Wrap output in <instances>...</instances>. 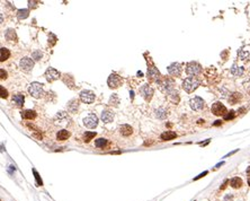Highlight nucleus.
Here are the masks:
<instances>
[{"label": "nucleus", "instance_id": "23", "mask_svg": "<svg viewBox=\"0 0 250 201\" xmlns=\"http://www.w3.org/2000/svg\"><path fill=\"white\" fill-rule=\"evenodd\" d=\"M13 102L17 105V106H23L24 105V102H25V97L23 94H16L14 97H13Z\"/></svg>", "mask_w": 250, "mask_h": 201}, {"label": "nucleus", "instance_id": "39", "mask_svg": "<svg viewBox=\"0 0 250 201\" xmlns=\"http://www.w3.org/2000/svg\"><path fill=\"white\" fill-rule=\"evenodd\" d=\"M233 200V196L232 194H227L224 197V201H232Z\"/></svg>", "mask_w": 250, "mask_h": 201}, {"label": "nucleus", "instance_id": "46", "mask_svg": "<svg viewBox=\"0 0 250 201\" xmlns=\"http://www.w3.org/2000/svg\"><path fill=\"white\" fill-rule=\"evenodd\" d=\"M248 185L250 186V177H248Z\"/></svg>", "mask_w": 250, "mask_h": 201}, {"label": "nucleus", "instance_id": "40", "mask_svg": "<svg viewBox=\"0 0 250 201\" xmlns=\"http://www.w3.org/2000/svg\"><path fill=\"white\" fill-rule=\"evenodd\" d=\"M0 73H1V79H6V78H7V73H6L3 69L0 70Z\"/></svg>", "mask_w": 250, "mask_h": 201}, {"label": "nucleus", "instance_id": "35", "mask_svg": "<svg viewBox=\"0 0 250 201\" xmlns=\"http://www.w3.org/2000/svg\"><path fill=\"white\" fill-rule=\"evenodd\" d=\"M33 173H34V175H35V180H36V183H37V185H43V182H42V180H41V177H39L38 173L36 172L35 169H33Z\"/></svg>", "mask_w": 250, "mask_h": 201}, {"label": "nucleus", "instance_id": "9", "mask_svg": "<svg viewBox=\"0 0 250 201\" xmlns=\"http://www.w3.org/2000/svg\"><path fill=\"white\" fill-rule=\"evenodd\" d=\"M95 98H96V96L91 91H82L80 93V99H81V102H84L86 104L92 103L95 101Z\"/></svg>", "mask_w": 250, "mask_h": 201}, {"label": "nucleus", "instance_id": "34", "mask_svg": "<svg viewBox=\"0 0 250 201\" xmlns=\"http://www.w3.org/2000/svg\"><path fill=\"white\" fill-rule=\"evenodd\" d=\"M234 116H235V112H234V111H230V112L227 113V115L224 116V120H227V121H228V120H232Z\"/></svg>", "mask_w": 250, "mask_h": 201}, {"label": "nucleus", "instance_id": "4", "mask_svg": "<svg viewBox=\"0 0 250 201\" xmlns=\"http://www.w3.org/2000/svg\"><path fill=\"white\" fill-rule=\"evenodd\" d=\"M186 73L189 76H197L202 73V66L195 61L188 62L186 66Z\"/></svg>", "mask_w": 250, "mask_h": 201}, {"label": "nucleus", "instance_id": "5", "mask_svg": "<svg viewBox=\"0 0 250 201\" xmlns=\"http://www.w3.org/2000/svg\"><path fill=\"white\" fill-rule=\"evenodd\" d=\"M211 111L216 116H225L227 112H228L227 108L221 102H215L214 104L212 105V108H211Z\"/></svg>", "mask_w": 250, "mask_h": 201}, {"label": "nucleus", "instance_id": "42", "mask_svg": "<svg viewBox=\"0 0 250 201\" xmlns=\"http://www.w3.org/2000/svg\"><path fill=\"white\" fill-rule=\"evenodd\" d=\"M228 183H229V181H228V180H225V181L223 182V184H222V186L220 188V190H221V191H222V190H224V189L227 188V185H228Z\"/></svg>", "mask_w": 250, "mask_h": 201}, {"label": "nucleus", "instance_id": "26", "mask_svg": "<svg viewBox=\"0 0 250 201\" xmlns=\"http://www.w3.org/2000/svg\"><path fill=\"white\" fill-rule=\"evenodd\" d=\"M68 110L70 111L71 113H76L78 110V101L77 99H71L69 103H68Z\"/></svg>", "mask_w": 250, "mask_h": 201}, {"label": "nucleus", "instance_id": "37", "mask_svg": "<svg viewBox=\"0 0 250 201\" xmlns=\"http://www.w3.org/2000/svg\"><path fill=\"white\" fill-rule=\"evenodd\" d=\"M0 91H1V98H7L8 97V91H7V89H5L3 86L0 87Z\"/></svg>", "mask_w": 250, "mask_h": 201}, {"label": "nucleus", "instance_id": "36", "mask_svg": "<svg viewBox=\"0 0 250 201\" xmlns=\"http://www.w3.org/2000/svg\"><path fill=\"white\" fill-rule=\"evenodd\" d=\"M32 56H33L35 60H39V59L42 58V52H41V51H34V52L32 53Z\"/></svg>", "mask_w": 250, "mask_h": 201}, {"label": "nucleus", "instance_id": "11", "mask_svg": "<svg viewBox=\"0 0 250 201\" xmlns=\"http://www.w3.org/2000/svg\"><path fill=\"white\" fill-rule=\"evenodd\" d=\"M60 76H61V73H59L56 69H54V68H49V69L45 71V78H46V80L50 81V83H52L54 80L59 79Z\"/></svg>", "mask_w": 250, "mask_h": 201}, {"label": "nucleus", "instance_id": "17", "mask_svg": "<svg viewBox=\"0 0 250 201\" xmlns=\"http://www.w3.org/2000/svg\"><path fill=\"white\" fill-rule=\"evenodd\" d=\"M176 137H177V134H176V132H174V131H166V132L161 133V136H160L161 140H163V141L172 140V139H175Z\"/></svg>", "mask_w": 250, "mask_h": 201}, {"label": "nucleus", "instance_id": "45", "mask_svg": "<svg viewBox=\"0 0 250 201\" xmlns=\"http://www.w3.org/2000/svg\"><path fill=\"white\" fill-rule=\"evenodd\" d=\"M224 164V163H223V162H222V163H220V164H217L216 165V166H215V167H220V166H221V165H223Z\"/></svg>", "mask_w": 250, "mask_h": 201}, {"label": "nucleus", "instance_id": "18", "mask_svg": "<svg viewBox=\"0 0 250 201\" xmlns=\"http://www.w3.org/2000/svg\"><path fill=\"white\" fill-rule=\"evenodd\" d=\"M70 136H71L70 131H68V130H60V131L56 133V139L63 141V140H67Z\"/></svg>", "mask_w": 250, "mask_h": 201}, {"label": "nucleus", "instance_id": "14", "mask_svg": "<svg viewBox=\"0 0 250 201\" xmlns=\"http://www.w3.org/2000/svg\"><path fill=\"white\" fill-rule=\"evenodd\" d=\"M148 77L151 80H157L158 81L159 78H160V73H159V70L157 68L150 67V68H148Z\"/></svg>", "mask_w": 250, "mask_h": 201}, {"label": "nucleus", "instance_id": "25", "mask_svg": "<svg viewBox=\"0 0 250 201\" xmlns=\"http://www.w3.org/2000/svg\"><path fill=\"white\" fill-rule=\"evenodd\" d=\"M154 113H156V116H157L158 119H164V118L168 115V111L166 110L164 108H159V109H157V110L154 111Z\"/></svg>", "mask_w": 250, "mask_h": 201}, {"label": "nucleus", "instance_id": "2", "mask_svg": "<svg viewBox=\"0 0 250 201\" xmlns=\"http://www.w3.org/2000/svg\"><path fill=\"white\" fill-rule=\"evenodd\" d=\"M198 86H199V80H197L196 78H194V77L186 78L184 80V83H182V88L187 93H193Z\"/></svg>", "mask_w": 250, "mask_h": 201}, {"label": "nucleus", "instance_id": "3", "mask_svg": "<svg viewBox=\"0 0 250 201\" xmlns=\"http://www.w3.org/2000/svg\"><path fill=\"white\" fill-rule=\"evenodd\" d=\"M28 91H29V94L33 96V97H35V98H39V97H42L43 96V85L41 84V83H32L31 85H29V87H28Z\"/></svg>", "mask_w": 250, "mask_h": 201}, {"label": "nucleus", "instance_id": "44", "mask_svg": "<svg viewBox=\"0 0 250 201\" xmlns=\"http://www.w3.org/2000/svg\"><path fill=\"white\" fill-rule=\"evenodd\" d=\"M247 175H248V177H250V166L247 168Z\"/></svg>", "mask_w": 250, "mask_h": 201}, {"label": "nucleus", "instance_id": "8", "mask_svg": "<svg viewBox=\"0 0 250 201\" xmlns=\"http://www.w3.org/2000/svg\"><path fill=\"white\" fill-rule=\"evenodd\" d=\"M189 104H191V108L194 111H202L204 109V106H205V102L201 97H198V96L192 98Z\"/></svg>", "mask_w": 250, "mask_h": 201}, {"label": "nucleus", "instance_id": "28", "mask_svg": "<svg viewBox=\"0 0 250 201\" xmlns=\"http://www.w3.org/2000/svg\"><path fill=\"white\" fill-rule=\"evenodd\" d=\"M168 97H169V99H170L174 104H177L179 102V95L176 91H172L171 93H169V94H168Z\"/></svg>", "mask_w": 250, "mask_h": 201}, {"label": "nucleus", "instance_id": "41", "mask_svg": "<svg viewBox=\"0 0 250 201\" xmlns=\"http://www.w3.org/2000/svg\"><path fill=\"white\" fill-rule=\"evenodd\" d=\"M36 3H37V1H28V5H29L31 8H35Z\"/></svg>", "mask_w": 250, "mask_h": 201}, {"label": "nucleus", "instance_id": "13", "mask_svg": "<svg viewBox=\"0 0 250 201\" xmlns=\"http://www.w3.org/2000/svg\"><path fill=\"white\" fill-rule=\"evenodd\" d=\"M140 93L145 101H150L152 98V95H153V88L150 87L149 85H143L140 89Z\"/></svg>", "mask_w": 250, "mask_h": 201}, {"label": "nucleus", "instance_id": "20", "mask_svg": "<svg viewBox=\"0 0 250 201\" xmlns=\"http://www.w3.org/2000/svg\"><path fill=\"white\" fill-rule=\"evenodd\" d=\"M241 98H242V95L240 93H232L230 95V97H229V103L232 104V105L233 104H237V103H239L241 101Z\"/></svg>", "mask_w": 250, "mask_h": 201}, {"label": "nucleus", "instance_id": "7", "mask_svg": "<svg viewBox=\"0 0 250 201\" xmlns=\"http://www.w3.org/2000/svg\"><path fill=\"white\" fill-rule=\"evenodd\" d=\"M84 124H85V127H87V128L89 129H94L97 127V124H98V118L96 116V114H89L88 116H86L85 119H84Z\"/></svg>", "mask_w": 250, "mask_h": 201}, {"label": "nucleus", "instance_id": "43", "mask_svg": "<svg viewBox=\"0 0 250 201\" xmlns=\"http://www.w3.org/2000/svg\"><path fill=\"white\" fill-rule=\"evenodd\" d=\"M221 123H222V121H220V120H219V121H215V122H214V126H220Z\"/></svg>", "mask_w": 250, "mask_h": 201}, {"label": "nucleus", "instance_id": "22", "mask_svg": "<svg viewBox=\"0 0 250 201\" xmlns=\"http://www.w3.org/2000/svg\"><path fill=\"white\" fill-rule=\"evenodd\" d=\"M245 73V69L242 68V67H238L235 63L232 66V68H231V73H232L233 76H235V77H240V76H242Z\"/></svg>", "mask_w": 250, "mask_h": 201}, {"label": "nucleus", "instance_id": "31", "mask_svg": "<svg viewBox=\"0 0 250 201\" xmlns=\"http://www.w3.org/2000/svg\"><path fill=\"white\" fill-rule=\"evenodd\" d=\"M120 104V99H118V96L116 94H113V96L110 97L109 99V105H114V106H117Z\"/></svg>", "mask_w": 250, "mask_h": 201}, {"label": "nucleus", "instance_id": "21", "mask_svg": "<svg viewBox=\"0 0 250 201\" xmlns=\"http://www.w3.org/2000/svg\"><path fill=\"white\" fill-rule=\"evenodd\" d=\"M120 132H121L122 136L127 137V136H130L133 132V129H132V127H130L128 124H123V126L120 127Z\"/></svg>", "mask_w": 250, "mask_h": 201}, {"label": "nucleus", "instance_id": "1", "mask_svg": "<svg viewBox=\"0 0 250 201\" xmlns=\"http://www.w3.org/2000/svg\"><path fill=\"white\" fill-rule=\"evenodd\" d=\"M158 86H159V88H160L163 93H167V94H169V93H171L172 91H175V89H174L175 83H174V80H171V79H169V78H161V79H159V80H158Z\"/></svg>", "mask_w": 250, "mask_h": 201}, {"label": "nucleus", "instance_id": "24", "mask_svg": "<svg viewBox=\"0 0 250 201\" xmlns=\"http://www.w3.org/2000/svg\"><path fill=\"white\" fill-rule=\"evenodd\" d=\"M242 180L240 179V177H238V176H235V177H232L231 179V181H230V185L232 186L233 189H239V188H241L242 186Z\"/></svg>", "mask_w": 250, "mask_h": 201}, {"label": "nucleus", "instance_id": "12", "mask_svg": "<svg viewBox=\"0 0 250 201\" xmlns=\"http://www.w3.org/2000/svg\"><path fill=\"white\" fill-rule=\"evenodd\" d=\"M19 66H20V68H21L23 70L29 71V70H32L33 67H34V61H33L32 59H29V58H23V59L20 60V62H19Z\"/></svg>", "mask_w": 250, "mask_h": 201}, {"label": "nucleus", "instance_id": "32", "mask_svg": "<svg viewBox=\"0 0 250 201\" xmlns=\"http://www.w3.org/2000/svg\"><path fill=\"white\" fill-rule=\"evenodd\" d=\"M95 136H96V132H86V133L84 134V140H85L86 143H89Z\"/></svg>", "mask_w": 250, "mask_h": 201}, {"label": "nucleus", "instance_id": "19", "mask_svg": "<svg viewBox=\"0 0 250 201\" xmlns=\"http://www.w3.org/2000/svg\"><path fill=\"white\" fill-rule=\"evenodd\" d=\"M5 37H6V40L7 41H9V42H16V40H17V35H16V32H15V30H8L7 32H6V34H5Z\"/></svg>", "mask_w": 250, "mask_h": 201}, {"label": "nucleus", "instance_id": "38", "mask_svg": "<svg viewBox=\"0 0 250 201\" xmlns=\"http://www.w3.org/2000/svg\"><path fill=\"white\" fill-rule=\"evenodd\" d=\"M207 173H209V172H207V171H205V172H203V173H202V174H199V175H198V176H196V177H195V179H194V181H196V180H198V179H202V177H203V176H205V175H207Z\"/></svg>", "mask_w": 250, "mask_h": 201}, {"label": "nucleus", "instance_id": "16", "mask_svg": "<svg viewBox=\"0 0 250 201\" xmlns=\"http://www.w3.org/2000/svg\"><path fill=\"white\" fill-rule=\"evenodd\" d=\"M21 118L25 120H33L36 118V112L33 110H25L21 111Z\"/></svg>", "mask_w": 250, "mask_h": 201}, {"label": "nucleus", "instance_id": "15", "mask_svg": "<svg viewBox=\"0 0 250 201\" xmlns=\"http://www.w3.org/2000/svg\"><path fill=\"white\" fill-rule=\"evenodd\" d=\"M114 119V113L110 111H103L102 112V120L104 123H109Z\"/></svg>", "mask_w": 250, "mask_h": 201}, {"label": "nucleus", "instance_id": "29", "mask_svg": "<svg viewBox=\"0 0 250 201\" xmlns=\"http://www.w3.org/2000/svg\"><path fill=\"white\" fill-rule=\"evenodd\" d=\"M28 15H29V11H28V9H19L17 11V16L19 19H25L28 17Z\"/></svg>", "mask_w": 250, "mask_h": 201}, {"label": "nucleus", "instance_id": "27", "mask_svg": "<svg viewBox=\"0 0 250 201\" xmlns=\"http://www.w3.org/2000/svg\"><path fill=\"white\" fill-rule=\"evenodd\" d=\"M9 56H10V51H9L8 49H6V48H1L0 61H1V62H3V61H6V60H7Z\"/></svg>", "mask_w": 250, "mask_h": 201}, {"label": "nucleus", "instance_id": "30", "mask_svg": "<svg viewBox=\"0 0 250 201\" xmlns=\"http://www.w3.org/2000/svg\"><path fill=\"white\" fill-rule=\"evenodd\" d=\"M107 145V139H104V138H99L95 141V146L97 148H104Z\"/></svg>", "mask_w": 250, "mask_h": 201}, {"label": "nucleus", "instance_id": "6", "mask_svg": "<svg viewBox=\"0 0 250 201\" xmlns=\"http://www.w3.org/2000/svg\"><path fill=\"white\" fill-rule=\"evenodd\" d=\"M122 83H123L122 78L118 75H116V73H112L108 77L107 84L110 88H117V87H120L122 85Z\"/></svg>", "mask_w": 250, "mask_h": 201}, {"label": "nucleus", "instance_id": "33", "mask_svg": "<svg viewBox=\"0 0 250 201\" xmlns=\"http://www.w3.org/2000/svg\"><path fill=\"white\" fill-rule=\"evenodd\" d=\"M250 52L248 51H246V50H241L240 52H239V58L241 59V60H246L248 56H249Z\"/></svg>", "mask_w": 250, "mask_h": 201}, {"label": "nucleus", "instance_id": "10", "mask_svg": "<svg viewBox=\"0 0 250 201\" xmlns=\"http://www.w3.org/2000/svg\"><path fill=\"white\" fill-rule=\"evenodd\" d=\"M181 70H182L181 65L178 63V62H174L168 67V73L174 77H179L181 75Z\"/></svg>", "mask_w": 250, "mask_h": 201}]
</instances>
